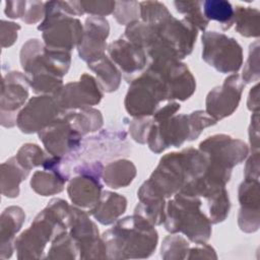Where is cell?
<instances>
[{"label":"cell","mask_w":260,"mask_h":260,"mask_svg":"<svg viewBox=\"0 0 260 260\" xmlns=\"http://www.w3.org/2000/svg\"><path fill=\"white\" fill-rule=\"evenodd\" d=\"M68 233L78 246L80 259L107 258L106 246L99 229L84 209L70 206Z\"/></svg>","instance_id":"obj_11"},{"label":"cell","mask_w":260,"mask_h":260,"mask_svg":"<svg viewBox=\"0 0 260 260\" xmlns=\"http://www.w3.org/2000/svg\"><path fill=\"white\" fill-rule=\"evenodd\" d=\"M38 135L46 151L54 156L71 155L80 148L82 143V135L64 118L63 113L60 118L40 131Z\"/></svg>","instance_id":"obj_17"},{"label":"cell","mask_w":260,"mask_h":260,"mask_svg":"<svg viewBox=\"0 0 260 260\" xmlns=\"http://www.w3.org/2000/svg\"><path fill=\"white\" fill-rule=\"evenodd\" d=\"M87 67L96 75V81L102 90L106 92L116 91L122 80V73L114 62L106 55L87 63Z\"/></svg>","instance_id":"obj_27"},{"label":"cell","mask_w":260,"mask_h":260,"mask_svg":"<svg viewBox=\"0 0 260 260\" xmlns=\"http://www.w3.org/2000/svg\"><path fill=\"white\" fill-rule=\"evenodd\" d=\"M152 124V119L149 117L135 118L131 121L129 125V132L131 137L140 144H145L147 142V136Z\"/></svg>","instance_id":"obj_42"},{"label":"cell","mask_w":260,"mask_h":260,"mask_svg":"<svg viewBox=\"0 0 260 260\" xmlns=\"http://www.w3.org/2000/svg\"><path fill=\"white\" fill-rule=\"evenodd\" d=\"M138 204L134 209V213L138 214L150 223L160 225L166 219V198L158 195L145 181L137 191Z\"/></svg>","instance_id":"obj_23"},{"label":"cell","mask_w":260,"mask_h":260,"mask_svg":"<svg viewBox=\"0 0 260 260\" xmlns=\"http://www.w3.org/2000/svg\"><path fill=\"white\" fill-rule=\"evenodd\" d=\"M63 116L82 136L100 130L104 124L101 111L91 107L67 110L63 112Z\"/></svg>","instance_id":"obj_28"},{"label":"cell","mask_w":260,"mask_h":260,"mask_svg":"<svg viewBox=\"0 0 260 260\" xmlns=\"http://www.w3.org/2000/svg\"><path fill=\"white\" fill-rule=\"evenodd\" d=\"M77 257H79L78 246L68 231L61 233L53 239L46 256L48 259H75Z\"/></svg>","instance_id":"obj_32"},{"label":"cell","mask_w":260,"mask_h":260,"mask_svg":"<svg viewBox=\"0 0 260 260\" xmlns=\"http://www.w3.org/2000/svg\"><path fill=\"white\" fill-rule=\"evenodd\" d=\"M259 74V42L255 41L250 45L249 55L244 65L242 80L245 83L258 82Z\"/></svg>","instance_id":"obj_39"},{"label":"cell","mask_w":260,"mask_h":260,"mask_svg":"<svg viewBox=\"0 0 260 260\" xmlns=\"http://www.w3.org/2000/svg\"><path fill=\"white\" fill-rule=\"evenodd\" d=\"M70 206L60 198L52 199L35 217L30 226L14 241L18 259H40L48 242L68 231Z\"/></svg>","instance_id":"obj_5"},{"label":"cell","mask_w":260,"mask_h":260,"mask_svg":"<svg viewBox=\"0 0 260 260\" xmlns=\"http://www.w3.org/2000/svg\"><path fill=\"white\" fill-rule=\"evenodd\" d=\"M199 149L208 157L232 169L243 162L249 154L248 145L241 139L226 134H215L200 142Z\"/></svg>","instance_id":"obj_19"},{"label":"cell","mask_w":260,"mask_h":260,"mask_svg":"<svg viewBox=\"0 0 260 260\" xmlns=\"http://www.w3.org/2000/svg\"><path fill=\"white\" fill-rule=\"evenodd\" d=\"M20 25L11 21H1V46L2 48L11 47L17 40Z\"/></svg>","instance_id":"obj_45"},{"label":"cell","mask_w":260,"mask_h":260,"mask_svg":"<svg viewBox=\"0 0 260 260\" xmlns=\"http://www.w3.org/2000/svg\"><path fill=\"white\" fill-rule=\"evenodd\" d=\"M209 162L208 155L199 148H185L165 154L146 182L160 196L170 198L188 183L203 176Z\"/></svg>","instance_id":"obj_3"},{"label":"cell","mask_w":260,"mask_h":260,"mask_svg":"<svg viewBox=\"0 0 260 260\" xmlns=\"http://www.w3.org/2000/svg\"><path fill=\"white\" fill-rule=\"evenodd\" d=\"M189 249L190 244L185 238L172 234L162 241L160 257L162 259H186Z\"/></svg>","instance_id":"obj_36"},{"label":"cell","mask_w":260,"mask_h":260,"mask_svg":"<svg viewBox=\"0 0 260 260\" xmlns=\"http://www.w3.org/2000/svg\"><path fill=\"white\" fill-rule=\"evenodd\" d=\"M247 108L249 111L253 113L259 112V83L256 84L251 88L248 100H247Z\"/></svg>","instance_id":"obj_51"},{"label":"cell","mask_w":260,"mask_h":260,"mask_svg":"<svg viewBox=\"0 0 260 260\" xmlns=\"http://www.w3.org/2000/svg\"><path fill=\"white\" fill-rule=\"evenodd\" d=\"M249 140L251 144V152L259 151V112L254 113L251 117L249 127Z\"/></svg>","instance_id":"obj_48"},{"label":"cell","mask_w":260,"mask_h":260,"mask_svg":"<svg viewBox=\"0 0 260 260\" xmlns=\"http://www.w3.org/2000/svg\"><path fill=\"white\" fill-rule=\"evenodd\" d=\"M202 11L205 18L217 21L223 30L230 29L235 22V9L225 0L202 1Z\"/></svg>","instance_id":"obj_30"},{"label":"cell","mask_w":260,"mask_h":260,"mask_svg":"<svg viewBox=\"0 0 260 260\" xmlns=\"http://www.w3.org/2000/svg\"><path fill=\"white\" fill-rule=\"evenodd\" d=\"M204 259V258H211V259H216L217 255L215 253V250L207 245L206 243H201V244H196L195 247H190L186 259Z\"/></svg>","instance_id":"obj_46"},{"label":"cell","mask_w":260,"mask_h":260,"mask_svg":"<svg viewBox=\"0 0 260 260\" xmlns=\"http://www.w3.org/2000/svg\"><path fill=\"white\" fill-rule=\"evenodd\" d=\"M107 51L109 58L121 73H124L128 81L129 77L141 72L146 66L148 58L145 51L125 38H120L109 44Z\"/></svg>","instance_id":"obj_21"},{"label":"cell","mask_w":260,"mask_h":260,"mask_svg":"<svg viewBox=\"0 0 260 260\" xmlns=\"http://www.w3.org/2000/svg\"><path fill=\"white\" fill-rule=\"evenodd\" d=\"M104 166L99 160L85 161L73 169L75 177L70 179L67 193L74 206L81 209H92L99 202L102 195Z\"/></svg>","instance_id":"obj_10"},{"label":"cell","mask_w":260,"mask_h":260,"mask_svg":"<svg viewBox=\"0 0 260 260\" xmlns=\"http://www.w3.org/2000/svg\"><path fill=\"white\" fill-rule=\"evenodd\" d=\"M49 156V153L45 152L39 145L25 143L18 149L15 158L17 162L29 173L36 167H43Z\"/></svg>","instance_id":"obj_33"},{"label":"cell","mask_w":260,"mask_h":260,"mask_svg":"<svg viewBox=\"0 0 260 260\" xmlns=\"http://www.w3.org/2000/svg\"><path fill=\"white\" fill-rule=\"evenodd\" d=\"M206 199L209 209L208 217L211 223H219L225 220L231 209V201L226 189L222 188Z\"/></svg>","instance_id":"obj_35"},{"label":"cell","mask_w":260,"mask_h":260,"mask_svg":"<svg viewBox=\"0 0 260 260\" xmlns=\"http://www.w3.org/2000/svg\"><path fill=\"white\" fill-rule=\"evenodd\" d=\"M176 10L184 15V19L189 21L198 30L205 31L209 21L202 11V1H174Z\"/></svg>","instance_id":"obj_34"},{"label":"cell","mask_w":260,"mask_h":260,"mask_svg":"<svg viewBox=\"0 0 260 260\" xmlns=\"http://www.w3.org/2000/svg\"><path fill=\"white\" fill-rule=\"evenodd\" d=\"M244 177L249 180H259V151L252 152L246 161Z\"/></svg>","instance_id":"obj_47"},{"label":"cell","mask_w":260,"mask_h":260,"mask_svg":"<svg viewBox=\"0 0 260 260\" xmlns=\"http://www.w3.org/2000/svg\"><path fill=\"white\" fill-rule=\"evenodd\" d=\"M102 239L107 258H147L157 246L158 235L152 223L134 213L118 219L113 228L103 234Z\"/></svg>","instance_id":"obj_2"},{"label":"cell","mask_w":260,"mask_h":260,"mask_svg":"<svg viewBox=\"0 0 260 260\" xmlns=\"http://www.w3.org/2000/svg\"><path fill=\"white\" fill-rule=\"evenodd\" d=\"M24 220L25 213L19 206H9L2 211L0 218L1 259L11 257L14 249L15 235L21 229Z\"/></svg>","instance_id":"obj_24"},{"label":"cell","mask_w":260,"mask_h":260,"mask_svg":"<svg viewBox=\"0 0 260 260\" xmlns=\"http://www.w3.org/2000/svg\"><path fill=\"white\" fill-rule=\"evenodd\" d=\"M259 180L244 179L239 186L238 198L242 209L259 210Z\"/></svg>","instance_id":"obj_38"},{"label":"cell","mask_w":260,"mask_h":260,"mask_svg":"<svg viewBox=\"0 0 260 260\" xmlns=\"http://www.w3.org/2000/svg\"><path fill=\"white\" fill-rule=\"evenodd\" d=\"M125 196L112 191H103L98 204L89 210V214L104 225L113 224L126 211Z\"/></svg>","instance_id":"obj_25"},{"label":"cell","mask_w":260,"mask_h":260,"mask_svg":"<svg viewBox=\"0 0 260 260\" xmlns=\"http://www.w3.org/2000/svg\"><path fill=\"white\" fill-rule=\"evenodd\" d=\"M181 106L179 103L172 101L165 105L164 107L158 108L154 114L152 115V120L153 121H160V120H166L171 118L172 116L176 115V113L180 110Z\"/></svg>","instance_id":"obj_49"},{"label":"cell","mask_w":260,"mask_h":260,"mask_svg":"<svg viewBox=\"0 0 260 260\" xmlns=\"http://www.w3.org/2000/svg\"><path fill=\"white\" fill-rule=\"evenodd\" d=\"M244 89V82L237 73L229 75L222 84L211 89L205 100V112L216 122L238 109Z\"/></svg>","instance_id":"obj_16"},{"label":"cell","mask_w":260,"mask_h":260,"mask_svg":"<svg viewBox=\"0 0 260 260\" xmlns=\"http://www.w3.org/2000/svg\"><path fill=\"white\" fill-rule=\"evenodd\" d=\"M70 4L76 16L88 13L91 16L104 17L113 14L116 1H70Z\"/></svg>","instance_id":"obj_37"},{"label":"cell","mask_w":260,"mask_h":260,"mask_svg":"<svg viewBox=\"0 0 260 260\" xmlns=\"http://www.w3.org/2000/svg\"><path fill=\"white\" fill-rule=\"evenodd\" d=\"M20 64L36 93L54 95L71 65L69 51L47 48L39 39L28 40L20 50Z\"/></svg>","instance_id":"obj_1"},{"label":"cell","mask_w":260,"mask_h":260,"mask_svg":"<svg viewBox=\"0 0 260 260\" xmlns=\"http://www.w3.org/2000/svg\"><path fill=\"white\" fill-rule=\"evenodd\" d=\"M75 16L70 1L45 3V16L38 29L47 48L70 52L80 44L84 27Z\"/></svg>","instance_id":"obj_7"},{"label":"cell","mask_w":260,"mask_h":260,"mask_svg":"<svg viewBox=\"0 0 260 260\" xmlns=\"http://www.w3.org/2000/svg\"><path fill=\"white\" fill-rule=\"evenodd\" d=\"M53 96L60 108L67 111L98 105L103 99V91L93 76L83 73L78 81L63 85Z\"/></svg>","instance_id":"obj_18"},{"label":"cell","mask_w":260,"mask_h":260,"mask_svg":"<svg viewBox=\"0 0 260 260\" xmlns=\"http://www.w3.org/2000/svg\"><path fill=\"white\" fill-rule=\"evenodd\" d=\"M26 1H6L4 12L9 18H20L23 15Z\"/></svg>","instance_id":"obj_50"},{"label":"cell","mask_w":260,"mask_h":260,"mask_svg":"<svg viewBox=\"0 0 260 260\" xmlns=\"http://www.w3.org/2000/svg\"><path fill=\"white\" fill-rule=\"evenodd\" d=\"M201 199L178 192L166 206L165 229L171 234L182 233L195 244L206 243L211 236V221L201 211Z\"/></svg>","instance_id":"obj_6"},{"label":"cell","mask_w":260,"mask_h":260,"mask_svg":"<svg viewBox=\"0 0 260 260\" xmlns=\"http://www.w3.org/2000/svg\"><path fill=\"white\" fill-rule=\"evenodd\" d=\"M63 157L50 155L43 170L34 173L30 179L31 189L41 196H52L64 190L69 174L62 169Z\"/></svg>","instance_id":"obj_22"},{"label":"cell","mask_w":260,"mask_h":260,"mask_svg":"<svg viewBox=\"0 0 260 260\" xmlns=\"http://www.w3.org/2000/svg\"><path fill=\"white\" fill-rule=\"evenodd\" d=\"M83 27V37L77 46V51L79 58L89 63L106 55L110 25L105 17L89 16L85 19Z\"/></svg>","instance_id":"obj_20"},{"label":"cell","mask_w":260,"mask_h":260,"mask_svg":"<svg viewBox=\"0 0 260 260\" xmlns=\"http://www.w3.org/2000/svg\"><path fill=\"white\" fill-rule=\"evenodd\" d=\"M201 43L202 59L210 67L224 74L241 69L243 49L237 40L217 31H203Z\"/></svg>","instance_id":"obj_9"},{"label":"cell","mask_w":260,"mask_h":260,"mask_svg":"<svg viewBox=\"0 0 260 260\" xmlns=\"http://www.w3.org/2000/svg\"><path fill=\"white\" fill-rule=\"evenodd\" d=\"M164 101H167V90L162 76L148 65L145 71L130 81L124 106L134 118L150 117Z\"/></svg>","instance_id":"obj_8"},{"label":"cell","mask_w":260,"mask_h":260,"mask_svg":"<svg viewBox=\"0 0 260 260\" xmlns=\"http://www.w3.org/2000/svg\"><path fill=\"white\" fill-rule=\"evenodd\" d=\"M28 82L25 74L18 71L7 72L2 79L1 125L11 128L16 125L18 111L28 99Z\"/></svg>","instance_id":"obj_15"},{"label":"cell","mask_w":260,"mask_h":260,"mask_svg":"<svg viewBox=\"0 0 260 260\" xmlns=\"http://www.w3.org/2000/svg\"><path fill=\"white\" fill-rule=\"evenodd\" d=\"M238 224L244 233H255L259 230V210H247L240 208L238 213Z\"/></svg>","instance_id":"obj_43"},{"label":"cell","mask_w":260,"mask_h":260,"mask_svg":"<svg viewBox=\"0 0 260 260\" xmlns=\"http://www.w3.org/2000/svg\"><path fill=\"white\" fill-rule=\"evenodd\" d=\"M115 19L121 25H128L129 23L138 20L139 18V3L137 1H119L116 2L115 10L113 12Z\"/></svg>","instance_id":"obj_40"},{"label":"cell","mask_w":260,"mask_h":260,"mask_svg":"<svg viewBox=\"0 0 260 260\" xmlns=\"http://www.w3.org/2000/svg\"><path fill=\"white\" fill-rule=\"evenodd\" d=\"M45 3L42 1H26L21 20L26 24H35L45 16Z\"/></svg>","instance_id":"obj_44"},{"label":"cell","mask_w":260,"mask_h":260,"mask_svg":"<svg viewBox=\"0 0 260 260\" xmlns=\"http://www.w3.org/2000/svg\"><path fill=\"white\" fill-rule=\"evenodd\" d=\"M16 160L15 156L10 157L1 165V193L8 198H15L19 195V185L28 176Z\"/></svg>","instance_id":"obj_29"},{"label":"cell","mask_w":260,"mask_h":260,"mask_svg":"<svg viewBox=\"0 0 260 260\" xmlns=\"http://www.w3.org/2000/svg\"><path fill=\"white\" fill-rule=\"evenodd\" d=\"M141 21L150 24L156 31L158 42L165 50L182 60L193 51L198 29L186 19L171 14L165 4L158 1H143L139 4Z\"/></svg>","instance_id":"obj_4"},{"label":"cell","mask_w":260,"mask_h":260,"mask_svg":"<svg viewBox=\"0 0 260 260\" xmlns=\"http://www.w3.org/2000/svg\"><path fill=\"white\" fill-rule=\"evenodd\" d=\"M135 165L129 159H118L111 161L103 171L104 183L112 189H120L129 186L136 177Z\"/></svg>","instance_id":"obj_26"},{"label":"cell","mask_w":260,"mask_h":260,"mask_svg":"<svg viewBox=\"0 0 260 260\" xmlns=\"http://www.w3.org/2000/svg\"><path fill=\"white\" fill-rule=\"evenodd\" d=\"M62 113L53 95L41 94L27 101L17 115L16 125L22 133H39L60 118Z\"/></svg>","instance_id":"obj_13"},{"label":"cell","mask_w":260,"mask_h":260,"mask_svg":"<svg viewBox=\"0 0 260 260\" xmlns=\"http://www.w3.org/2000/svg\"><path fill=\"white\" fill-rule=\"evenodd\" d=\"M149 65L162 76L167 101H186L195 92V77L185 63L175 59H161L150 61Z\"/></svg>","instance_id":"obj_14"},{"label":"cell","mask_w":260,"mask_h":260,"mask_svg":"<svg viewBox=\"0 0 260 260\" xmlns=\"http://www.w3.org/2000/svg\"><path fill=\"white\" fill-rule=\"evenodd\" d=\"M235 27L238 34L245 38H258L260 35V12L257 8L236 6Z\"/></svg>","instance_id":"obj_31"},{"label":"cell","mask_w":260,"mask_h":260,"mask_svg":"<svg viewBox=\"0 0 260 260\" xmlns=\"http://www.w3.org/2000/svg\"><path fill=\"white\" fill-rule=\"evenodd\" d=\"M185 141H191L189 115L180 114L166 120H152L146 142L152 152L161 153L171 146H181Z\"/></svg>","instance_id":"obj_12"},{"label":"cell","mask_w":260,"mask_h":260,"mask_svg":"<svg viewBox=\"0 0 260 260\" xmlns=\"http://www.w3.org/2000/svg\"><path fill=\"white\" fill-rule=\"evenodd\" d=\"M188 115L191 127V141L197 139L205 128L216 124V121L202 110L194 111Z\"/></svg>","instance_id":"obj_41"}]
</instances>
